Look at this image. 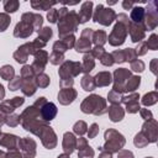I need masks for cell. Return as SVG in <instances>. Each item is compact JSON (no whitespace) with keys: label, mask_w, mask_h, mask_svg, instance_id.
I'll list each match as a JSON object with an SVG mask.
<instances>
[{"label":"cell","mask_w":158,"mask_h":158,"mask_svg":"<svg viewBox=\"0 0 158 158\" xmlns=\"http://www.w3.org/2000/svg\"><path fill=\"white\" fill-rule=\"evenodd\" d=\"M100 59H101V63H102L104 65H111V64L114 63L112 56L109 54V53H104V54L100 57Z\"/></svg>","instance_id":"b9f144b4"},{"label":"cell","mask_w":158,"mask_h":158,"mask_svg":"<svg viewBox=\"0 0 158 158\" xmlns=\"http://www.w3.org/2000/svg\"><path fill=\"white\" fill-rule=\"evenodd\" d=\"M122 101L126 104V109L128 112H137L139 110V105H138V95L137 94H132L128 98H122Z\"/></svg>","instance_id":"5bb4252c"},{"label":"cell","mask_w":158,"mask_h":158,"mask_svg":"<svg viewBox=\"0 0 158 158\" xmlns=\"http://www.w3.org/2000/svg\"><path fill=\"white\" fill-rule=\"evenodd\" d=\"M0 158H21V156L15 152H11L10 154H5L4 152H0Z\"/></svg>","instance_id":"7dc6e473"},{"label":"cell","mask_w":158,"mask_h":158,"mask_svg":"<svg viewBox=\"0 0 158 158\" xmlns=\"http://www.w3.org/2000/svg\"><path fill=\"white\" fill-rule=\"evenodd\" d=\"M130 77H131L130 70H127V69H125V68H120V69H117V70L115 72V79H116V80H115L114 90L117 91V93L125 90L123 84H125V81H126Z\"/></svg>","instance_id":"ba28073f"},{"label":"cell","mask_w":158,"mask_h":158,"mask_svg":"<svg viewBox=\"0 0 158 158\" xmlns=\"http://www.w3.org/2000/svg\"><path fill=\"white\" fill-rule=\"evenodd\" d=\"M74 132L78 133V135H83L86 132V125L84 121H79L74 125Z\"/></svg>","instance_id":"8d00e7d4"},{"label":"cell","mask_w":158,"mask_h":158,"mask_svg":"<svg viewBox=\"0 0 158 158\" xmlns=\"http://www.w3.org/2000/svg\"><path fill=\"white\" fill-rule=\"evenodd\" d=\"M93 68H94V59H93L91 54H86V56L84 57V64H83L81 69H83V72L89 73Z\"/></svg>","instance_id":"484cf974"},{"label":"cell","mask_w":158,"mask_h":158,"mask_svg":"<svg viewBox=\"0 0 158 158\" xmlns=\"http://www.w3.org/2000/svg\"><path fill=\"white\" fill-rule=\"evenodd\" d=\"M47 19L49 22H57V20L59 19V15H58V10L57 9H51L48 15H47Z\"/></svg>","instance_id":"60d3db41"},{"label":"cell","mask_w":158,"mask_h":158,"mask_svg":"<svg viewBox=\"0 0 158 158\" xmlns=\"http://www.w3.org/2000/svg\"><path fill=\"white\" fill-rule=\"evenodd\" d=\"M131 69L135 70V72H142L144 69V64L142 60H136V62H132L131 64Z\"/></svg>","instance_id":"7bdbcfd3"},{"label":"cell","mask_w":158,"mask_h":158,"mask_svg":"<svg viewBox=\"0 0 158 158\" xmlns=\"http://www.w3.org/2000/svg\"><path fill=\"white\" fill-rule=\"evenodd\" d=\"M148 158H151V157H148Z\"/></svg>","instance_id":"11a10c76"},{"label":"cell","mask_w":158,"mask_h":158,"mask_svg":"<svg viewBox=\"0 0 158 158\" xmlns=\"http://www.w3.org/2000/svg\"><path fill=\"white\" fill-rule=\"evenodd\" d=\"M128 32L131 35L132 42H139L144 37V27L142 23H133L130 22L128 25Z\"/></svg>","instance_id":"8fae6325"},{"label":"cell","mask_w":158,"mask_h":158,"mask_svg":"<svg viewBox=\"0 0 158 158\" xmlns=\"http://www.w3.org/2000/svg\"><path fill=\"white\" fill-rule=\"evenodd\" d=\"M22 102H23L22 98H14L10 101H4L0 106V109H1V111H5V112H12L17 106L22 105Z\"/></svg>","instance_id":"2e32d148"},{"label":"cell","mask_w":158,"mask_h":158,"mask_svg":"<svg viewBox=\"0 0 158 158\" xmlns=\"http://www.w3.org/2000/svg\"><path fill=\"white\" fill-rule=\"evenodd\" d=\"M123 53H125V60H130V62H132L135 58H136V51L135 49H132V48H126V49H123Z\"/></svg>","instance_id":"ab89813d"},{"label":"cell","mask_w":158,"mask_h":158,"mask_svg":"<svg viewBox=\"0 0 158 158\" xmlns=\"http://www.w3.org/2000/svg\"><path fill=\"white\" fill-rule=\"evenodd\" d=\"M144 15H146V9H143L141 6H136L131 11V20L133 23H142Z\"/></svg>","instance_id":"d6986e66"},{"label":"cell","mask_w":158,"mask_h":158,"mask_svg":"<svg viewBox=\"0 0 158 158\" xmlns=\"http://www.w3.org/2000/svg\"><path fill=\"white\" fill-rule=\"evenodd\" d=\"M141 111V115H142V117L144 118V120H152V112L149 111V110H147V109H141L139 110Z\"/></svg>","instance_id":"bcb514c9"},{"label":"cell","mask_w":158,"mask_h":158,"mask_svg":"<svg viewBox=\"0 0 158 158\" xmlns=\"http://www.w3.org/2000/svg\"><path fill=\"white\" fill-rule=\"evenodd\" d=\"M40 32V40H42V42H46L51 36H52V30L49 28V27H44V28H42L41 31H38Z\"/></svg>","instance_id":"1f68e13d"},{"label":"cell","mask_w":158,"mask_h":158,"mask_svg":"<svg viewBox=\"0 0 158 158\" xmlns=\"http://www.w3.org/2000/svg\"><path fill=\"white\" fill-rule=\"evenodd\" d=\"M58 28H59V36L60 37H65L69 36V31H77V26H78V16L74 11L67 12L64 16L58 19Z\"/></svg>","instance_id":"3957f363"},{"label":"cell","mask_w":158,"mask_h":158,"mask_svg":"<svg viewBox=\"0 0 158 158\" xmlns=\"http://www.w3.org/2000/svg\"><path fill=\"white\" fill-rule=\"evenodd\" d=\"M93 40L95 42V44L99 47H101L104 43H105V40H106V33L104 31H96V32H93Z\"/></svg>","instance_id":"cb8c5ba5"},{"label":"cell","mask_w":158,"mask_h":158,"mask_svg":"<svg viewBox=\"0 0 158 158\" xmlns=\"http://www.w3.org/2000/svg\"><path fill=\"white\" fill-rule=\"evenodd\" d=\"M47 62V53L44 51H40V53L36 54L35 57V63L32 65V68H36V72H41L44 68V64Z\"/></svg>","instance_id":"ac0fdd59"},{"label":"cell","mask_w":158,"mask_h":158,"mask_svg":"<svg viewBox=\"0 0 158 158\" xmlns=\"http://www.w3.org/2000/svg\"><path fill=\"white\" fill-rule=\"evenodd\" d=\"M146 48H147L146 43H141L139 48H137V51H136V54H144L146 53Z\"/></svg>","instance_id":"681fc988"},{"label":"cell","mask_w":158,"mask_h":158,"mask_svg":"<svg viewBox=\"0 0 158 158\" xmlns=\"http://www.w3.org/2000/svg\"><path fill=\"white\" fill-rule=\"evenodd\" d=\"M56 2H35V1H32L31 2V5H32V7L33 9H43V10H49V7L52 6V5H54Z\"/></svg>","instance_id":"d590c367"},{"label":"cell","mask_w":158,"mask_h":158,"mask_svg":"<svg viewBox=\"0 0 158 158\" xmlns=\"http://www.w3.org/2000/svg\"><path fill=\"white\" fill-rule=\"evenodd\" d=\"M98 132H99V127H98V125L96 123H93L91 125V127H90V130H89V138H94L96 135H98Z\"/></svg>","instance_id":"f6af8a7d"},{"label":"cell","mask_w":158,"mask_h":158,"mask_svg":"<svg viewBox=\"0 0 158 158\" xmlns=\"http://www.w3.org/2000/svg\"><path fill=\"white\" fill-rule=\"evenodd\" d=\"M58 158H69V156H68V154H62V156H59Z\"/></svg>","instance_id":"db71d44e"},{"label":"cell","mask_w":158,"mask_h":158,"mask_svg":"<svg viewBox=\"0 0 158 158\" xmlns=\"http://www.w3.org/2000/svg\"><path fill=\"white\" fill-rule=\"evenodd\" d=\"M21 81H22V78H20V77H16L12 80H10V83H9L10 90H17V89H20Z\"/></svg>","instance_id":"f35d334b"},{"label":"cell","mask_w":158,"mask_h":158,"mask_svg":"<svg viewBox=\"0 0 158 158\" xmlns=\"http://www.w3.org/2000/svg\"><path fill=\"white\" fill-rule=\"evenodd\" d=\"M36 84L42 86V88H46L48 84H49V78L46 75V74H40L37 77V80H36Z\"/></svg>","instance_id":"e575fe53"},{"label":"cell","mask_w":158,"mask_h":158,"mask_svg":"<svg viewBox=\"0 0 158 158\" xmlns=\"http://www.w3.org/2000/svg\"><path fill=\"white\" fill-rule=\"evenodd\" d=\"M10 17L6 14H0V32L5 31L7 28V26L10 25Z\"/></svg>","instance_id":"f1b7e54d"},{"label":"cell","mask_w":158,"mask_h":158,"mask_svg":"<svg viewBox=\"0 0 158 158\" xmlns=\"http://www.w3.org/2000/svg\"><path fill=\"white\" fill-rule=\"evenodd\" d=\"M16 141H17V137H15L12 135H2V138H0V144L12 148V146Z\"/></svg>","instance_id":"d4e9b609"},{"label":"cell","mask_w":158,"mask_h":158,"mask_svg":"<svg viewBox=\"0 0 158 158\" xmlns=\"http://www.w3.org/2000/svg\"><path fill=\"white\" fill-rule=\"evenodd\" d=\"M148 143H149V142L147 141V138H146L141 132L135 137V144H136L137 147H144V146L148 144Z\"/></svg>","instance_id":"d6a6232c"},{"label":"cell","mask_w":158,"mask_h":158,"mask_svg":"<svg viewBox=\"0 0 158 158\" xmlns=\"http://www.w3.org/2000/svg\"><path fill=\"white\" fill-rule=\"evenodd\" d=\"M141 133L147 138L148 142H156V139H157V122L153 118L149 120L148 122H146L143 125Z\"/></svg>","instance_id":"9c48e42d"},{"label":"cell","mask_w":158,"mask_h":158,"mask_svg":"<svg viewBox=\"0 0 158 158\" xmlns=\"http://www.w3.org/2000/svg\"><path fill=\"white\" fill-rule=\"evenodd\" d=\"M157 93L156 91H152V93H148V94H146L144 96H143V99H142V102L144 104V105H152V104H154L156 101H157Z\"/></svg>","instance_id":"83f0119b"},{"label":"cell","mask_w":158,"mask_h":158,"mask_svg":"<svg viewBox=\"0 0 158 158\" xmlns=\"http://www.w3.org/2000/svg\"><path fill=\"white\" fill-rule=\"evenodd\" d=\"M93 156H94V151L89 146L79 149V158H93Z\"/></svg>","instance_id":"4dcf8cb0"},{"label":"cell","mask_w":158,"mask_h":158,"mask_svg":"<svg viewBox=\"0 0 158 158\" xmlns=\"http://www.w3.org/2000/svg\"><path fill=\"white\" fill-rule=\"evenodd\" d=\"M5 122H6L9 126H16V125L20 122V116H19V115H12L11 117L9 116V117L5 120Z\"/></svg>","instance_id":"ee69618b"},{"label":"cell","mask_w":158,"mask_h":158,"mask_svg":"<svg viewBox=\"0 0 158 158\" xmlns=\"http://www.w3.org/2000/svg\"><path fill=\"white\" fill-rule=\"evenodd\" d=\"M31 15L30 12L27 14H23L22 15V21L19 22L15 27V32L14 35L16 37H27L32 33V30H33V20H30L31 19Z\"/></svg>","instance_id":"5b68a950"},{"label":"cell","mask_w":158,"mask_h":158,"mask_svg":"<svg viewBox=\"0 0 158 158\" xmlns=\"http://www.w3.org/2000/svg\"><path fill=\"white\" fill-rule=\"evenodd\" d=\"M77 96V93L75 90L73 89H62L60 93L58 94V100L60 104L63 105H67V104H70Z\"/></svg>","instance_id":"9a60e30c"},{"label":"cell","mask_w":158,"mask_h":158,"mask_svg":"<svg viewBox=\"0 0 158 158\" xmlns=\"http://www.w3.org/2000/svg\"><path fill=\"white\" fill-rule=\"evenodd\" d=\"M91 7H93V2L91 1H86V2H84L81 5V9H80L79 14L77 15L79 23H84V22H86L90 19V16H91Z\"/></svg>","instance_id":"4fadbf2b"},{"label":"cell","mask_w":158,"mask_h":158,"mask_svg":"<svg viewBox=\"0 0 158 158\" xmlns=\"http://www.w3.org/2000/svg\"><path fill=\"white\" fill-rule=\"evenodd\" d=\"M40 114L44 121H51L57 115V107L53 102H46L43 106H41Z\"/></svg>","instance_id":"7c38bea8"},{"label":"cell","mask_w":158,"mask_h":158,"mask_svg":"<svg viewBox=\"0 0 158 158\" xmlns=\"http://www.w3.org/2000/svg\"><path fill=\"white\" fill-rule=\"evenodd\" d=\"M118 158H133V154L130 151H121L118 153Z\"/></svg>","instance_id":"c3c4849f"},{"label":"cell","mask_w":158,"mask_h":158,"mask_svg":"<svg viewBox=\"0 0 158 158\" xmlns=\"http://www.w3.org/2000/svg\"><path fill=\"white\" fill-rule=\"evenodd\" d=\"M147 20L144 21V30H153L157 26V2L151 1L147 5Z\"/></svg>","instance_id":"52a82bcc"},{"label":"cell","mask_w":158,"mask_h":158,"mask_svg":"<svg viewBox=\"0 0 158 158\" xmlns=\"http://www.w3.org/2000/svg\"><path fill=\"white\" fill-rule=\"evenodd\" d=\"M133 5H135V2H132V1H127V0L122 2V6H123V9H131Z\"/></svg>","instance_id":"f907efd6"},{"label":"cell","mask_w":158,"mask_h":158,"mask_svg":"<svg viewBox=\"0 0 158 158\" xmlns=\"http://www.w3.org/2000/svg\"><path fill=\"white\" fill-rule=\"evenodd\" d=\"M4 95H5V93H4V88H2V85L0 84V100L4 98Z\"/></svg>","instance_id":"f5cc1de1"},{"label":"cell","mask_w":158,"mask_h":158,"mask_svg":"<svg viewBox=\"0 0 158 158\" xmlns=\"http://www.w3.org/2000/svg\"><path fill=\"white\" fill-rule=\"evenodd\" d=\"M81 111L86 112V114L90 112V114H95V115H101L106 111V105H105V101L102 100L101 96L91 95L83 101Z\"/></svg>","instance_id":"7a4b0ae2"},{"label":"cell","mask_w":158,"mask_h":158,"mask_svg":"<svg viewBox=\"0 0 158 158\" xmlns=\"http://www.w3.org/2000/svg\"><path fill=\"white\" fill-rule=\"evenodd\" d=\"M100 158H111V153H109V152H102L101 156H100Z\"/></svg>","instance_id":"816d5d0a"},{"label":"cell","mask_w":158,"mask_h":158,"mask_svg":"<svg viewBox=\"0 0 158 158\" xmlns=\"http://www.w3.org/2000/svg\"><path fill=\"white\" fill-rule=\"evenodd\" d=\"M115 17H116L115 11L111 9H105L102 5L96 6V10H95L94 16H93L95 22H100L101 25H105V26L110 25L115 20Z\"/></svg>","instance_id":"8992f818"},{"label":"cell","mask_w":158,"mask_h":158,"mask_svg":"<svg viewBox=\"0 0 158 158\" xmlns=\"http://www.w3.org/2000/svg\"><path fill=\"white\" fill-rule=\"evenodd\" d=\"M4 9L7 12H15L19 9V1H5L4 2Z\"/></svg>","instance_id":"f546056e"},{"label":"cell","mask_w":158,"mask_h":158,"mask_svg":"<svg viewBox=\"0 0 158 158\" xmlns=\"http://www.w3.org/2000/svg\"><path fill=\"white\" fill-rule=\"evenodd\" d=\"M128 25L130 21L127 20V16L125 14H120L117 16V23L114 27L111 35L109 36V42L112 46H118L125 42L126 35L128 32Z\"/></svg>","instance_id":"6da1fadb"},{"label":"cell","mask_w":158,"mask_h":158,"mask_svg":"<svg viewBox=\"0 0 158 158\" xmlns=\"http://www.w3.org/2000/svg\"><path fill=\"white\" fill-rule=\"evenodd\" d=\"M94 81H95V86H105V85H109L111 83V74L109 72H101V73H99L94 78Z\"/></svg>","instance_id":"ffe728a7"},{"label":"cell","mask_w":158,"mask_h":158,"mask_svg":"<svg viewBox=\"0 0 158 158\" xmlns=\"http://www.w3.org/2000/svg\"><path fill=\"white\" fill-rule=\"evenodd\" d=\"M90 36H93V30L91 28H85L81 33V38L78 41L77 46H75V49L77 52H86L90 49Z\"/></svg>","instance_id":"30bf717a"},{"label":"cell","mask_w":158,"mask_h":158,"mask_svg":"<svg viewBox=\"0 0 158 158\" xmlns=\"http://www.w3.org/2000/svg\"><path fill=\"white\" fill-rule=\"evenodd\" d=\"M0 75L4 78V79H6V80H11V78L15 75V72H14V68L11 67V65H4L2 68H1V70H0Z\"/></svg>","instance_id":"4316f807"},{"label":"cell","mask_w":158,"mask_h":158,"mask_svg":"<svg viewBox=\"0 0 158 158\" xmlns=\"http://www.w3.org/2000/svg\"><path fill=\"white\" fill-rule=\"evenodd\" d=\"M139 81H141V78L139 77H130V79L127 80V83L125 85V90H127V91L135 90L139 85Z\"/></svg>","instance_id":"603a6c76"},{"label":"cell","mask_w":158,"mask_h":158,"mask_svg":"<svg viewBox=\"0 0 158 158\" xmlns=\"http://www.w3.org/2000/svg\"><path fill=\"white\" fill-rule=\"evenodd\" d=\"M49 60H51L52 64H59L63 60V54L59 53V52H53L49 57Z\"/></svg>","instance_id":"74e56055"},{"label":"cell","mask_w":158,"mask_h":158,"mask_svg":"<svg viewBox=\"0 0 158 158\" xmlns=\"http://www.w3.org/2000/svg\"><path fill=\"white\" fill-rule=\"evenodd\" d=\"M81 86L84 90L86 91H90V90H94L95 88V81H94V78H91L90 75H85L83 79H81Z\"/></svg>","instance_id":"7402d4cb"},{"label":"cell","mask_w":158,"mask_h":158,"mask_svg":"<svg viewBox=\"0 0 158 158\" xmlns=\"http://www.w3.org/2000/svg\"><path fill=\"white\" fill-rule=\"evenodd\" d=\"M105 138H106V143H105V149L109 152H116L118 151L123 144H125V138L121 133L116 132L115 130H107L105 132Z\"/></svg>","instance_id":"277c9868"},{"label":"cell","mask_w":158,"mask_h":158,"mask_svg":"<svg viewBox=\"0 0 158 158\" xmlns=\"http://www.w3.org/2000/svg\"><path fill=\"white\" fill-rule=\"evenodd\" d=\"M109 115H110V118L112 122H117V121H121L122 117H123V110L120 107V105H112L110 109H109Z\"/></svg>","instance_id":"44dd1931"},{"label":"cell","mask_w":158,"mask_h":158,"mask_svg":"<svg viewBox=\"0 0 158 158\" xmlns=\"http://www.w3.org/2000/svg\"><path fill=\"white\" fill-rule=\"evenodd\" d=\"M75 146H77V142H75L74 136H73L72 133L67 132V133L64 135V139H63V148H64L65 153L70 154V153L74 151Z\"/></svg>","instance_id":"e0dca14e"},{"label":"cell","mask_w":158,"mask_h":158,"mask_svg":"<svg viewBox=\"0 0 158 158\" xmlns=\"http://www.w3.org/2000/svg\"><path fill=\"white\" fill-rule=\"evenodd\" d=\"M146 46H147V48H149V49H157L158 48V40H157V35H152L151 36V38L147 41V43H146Z\"/></svg>","instance_id":"836d02e7"}]
</instances>
